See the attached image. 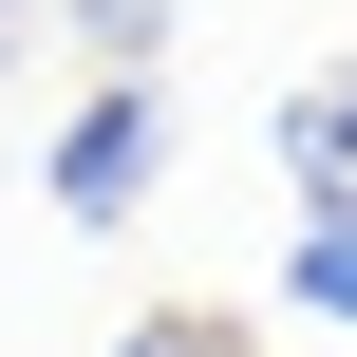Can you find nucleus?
Segmentation results:
<instances>
[{"instance_id": "nucleus-1", "label": "nucleus", "mask_w": 357, "mask_h": 357, "mask_svg": "<svg viewBox=\"0 0 357 357\" xmlns=\"http://www.w3.org/2000/svg\"><path fill=\"white\" fill-rule=\"evenodd\" d=\"M151 169H169V94H151V75H94V113L56 132V169H38V188H56V226H132V188H151Z\"/></svg>"}, {"instance_id": "nucleus-4", "label": "nucleus", "mask_w": 357, "mask_h": 357, "mask_svg": "<svg viewBox=\"0 0 357 357\" xmlns=\"http://www.w3.org/2000/svg\"><path fill=\"white\" fill-rule=\"evenodd\" d=\"M113 357H226V320H132Z\"/></svg>"}, {"instance_id": "nucleus-2", "label": "nucleus", "mask_w": 357, "mask_h": 357, "mask_svg": "<svg viewBox=\"0 0 357 357\" xmlns=\"http://www.w3.org/2000/svg\"><path fill=\"white\" fill-rule=\"evenodd\" d=\"M282 169H301V207H357V75L282 94Z\"/></svg>"}, {"instance_id": "nucleus-5", "label": "nucleus", "mask_w": 357, "mask_h": 357, "mask_svg": "<svg viewBox=\"0 0 357 357\" xmlns=\"http://www.w3.org/2000/svg\"><path fill=\"white\" fill-rule=\"evenodd\" d=\"M19 19H38V0H0V56H19Z\"/></svg>"}, {"instance_id": "nucleus-3", "label": "nucleus", "mask_w": 357, "mask_h": 357, "mask_svg": "<svg viewBox=\"0 0 357 357\" xmlns=\"http://www.w3.org/2000/svg\"><path fill=\"white\" fill-rule=\"evenodd\" d=\"M282 301L357 339V207H301V245H282Z\"/></svg>"}]
</instances>
